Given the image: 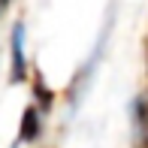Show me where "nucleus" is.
I'll return each mask as SVG.
<instances>
[{
  "instance_id": "1",
  "label": "nucleus",
  "mask_w": 148,
  "mask_h": 148,
  "mask_svg": "<svg viewBox=\"0 0 148 148\" xmlns=\"http://www.w3.org/2000/svg\"><path fill=\"white\" fill-rule=\"evenodd\" d=\"M6 3H9V0H0V9H3V6H6Z\"/></svg>"
}]
</instances>
